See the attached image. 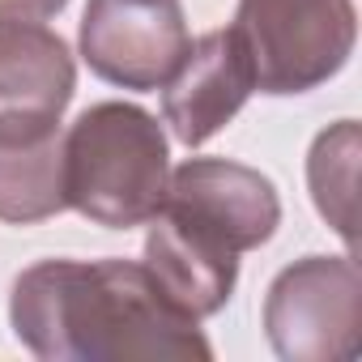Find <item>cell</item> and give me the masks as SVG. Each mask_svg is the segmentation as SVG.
<instances>
[{"instance_id":"obj_1","label":"cell","mask_w":362,"mask_h":362,"mask_svg":"<svg viewBox=\"0 0 362 362\" xmlns=\"http://www.w3.org/2000/svg\"><path fill=\"white\" fill-rule=\"evenodd\" d=\"M13 337L43 362H209L214 345L145 260H39L9 290Z\"/></svg>"},{"instance_id":"obj_2","label":"cell","mask_w":362,"mask_h":362,"mask_svg":"<svg viewBox=\"0 0 362 362\" xmlns=\"http://www.w3.org/2000/svg\"><path fill=\"white\" fill-rule=\"evenodd\" d=\"M170 184L162 124L136 103H94L64 132L69 209L107 230L145 226Z\"/></svg>"},{"instance_id":"obj_3","label":"cell","mask_w":362,"mask_h":362,"mask_svg":"<svg viewBox=\"0 0 362 362\" xmlns=\"http://www.w3.org/2000/svg\"><path fill=\"white\" fill-rule=\"evenodd\" d=\"M149 222L166 226L175 239L205 256L239 260L277 235L281 201L273 179L256 166L230 158H188L170 170L162 209Z\"/></svg>"},{"instance_id":"obj_4","label":"cell","mask_w":362,"mask_h":362,"mask_svg":"<svg viewBox=\"0 0 362 362\" xmlns=\"http://www.w3.org/2000/svg\"><path fill=\"white\" fill-rule=\"evenodd\" d=\"M235 35L247 47L260 94H307L332 81L358 39L354 0H239Z\"/></svg>"},{"instance_id":"obj_5","label":"cell","mask_w":362,"mask_h":362,"mask_svg":"<svg viewBox=\"0 0 362 362\" xmlns=\"http://www.w3.org/2000/svg\"><path fill=\"white\" fill-rule=\"evenodd\" d=\"M264 332L286 362H349L362 345V273L354 256H303L264 294Z\"/></svg>"},{"instance_id":"obj_6","label":"cell","mask_w":362,"mask_h":362,"mask_svg":"<svg viewBox=\"0 0 362 362\" xmlns=\"http://www.w3.org/2000/svg\"><path fill=\"white\" fill-rule=\"evenodd\" d=\"M81 60L119 90H162L192 35L179 0H90L81 13Z\"/></svg>"},{"instance_id":"obj_7","label":"cell","mask_w":362,"mask_h":362,"mask_svg":"<svg viewBox=\"0 0 362 362\" xmlns=\"http://www.w3.org/2000/svg\"><path fill=\"white\" fill-rule=\"evenodd\" d=\"M256 94V73L235 26L188 43L184 60L162 86V115L188 149L218 136Z\"/></svg>"},{"instance_id":"obj_8","label":"cell","mask_w":362,"mask_h":362,"mask_svg":"<svg viewBox=\"0 0 362 362\" xmlns=\"http://www.w3.org/2000/svg\"><path fill=\"white\" fill-rule=\"evenodd\" d=\"M77 90L69 43L43 22L0 26V124L52 128Z\"/></svg>"},{"instance_id":"obj_9","label":"cell","mask_w":362,"mask_h":362,"mask_svg":"<svg viewBox=\"0 0 362 362\" xmlns=\"http://www.w3.org/2000/svg\"><path fill=\"white\" fill-rule=\"evenodd\" d=\"M69 209L64 197V132L0 124V222L35 226Z\"/></svg>"},{"instance_id":"obj_10","label":"cell","mask_w":362,"mask_h":362,"mask_svg":"<svg viewBox=\"0 0 362 362\" xmlns=\"http://www.w3.org/2000/svg\"><path fill=\"white\" fill-rule=\"evenodd\" d=\"M354 175H358V124L341 119V124L324 128L311 141L307 188H311V201H315L320 218L345 239L349 256L358 247V230H354Z\"/></svg>"},{"instance_id":"obj_11","label":"cell","mask_w":362,"mask_h":362,"mask_svg":"<svg viewBox=\"0 0 362 362\" xmlns=\"http://www.w3.org/2000/svg\"><path fill=\"white\" fill-rule=\"evenodd\" d=\"M64 5H69V0H0V26H13V22H47Z\"/></svg>"}]
</instances>
